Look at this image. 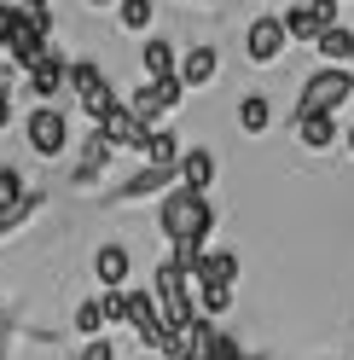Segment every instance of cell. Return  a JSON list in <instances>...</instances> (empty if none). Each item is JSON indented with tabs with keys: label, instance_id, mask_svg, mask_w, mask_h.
I'll return each instance as SVG.
<instances>
[{
	"label": "cell",
	"instance_id": "cell-1",
	"mask_svg": "<svg viewBox=\"0 0 354 360\" xmlns=\"http://www.w3.org/2000/svg\"><path fill=\"white\" fill-rule=\"evenodd\" d=\"M157 227H163L169 244H197V250H204L209 233H215V204H209V192L169 186L163 204H157Z\"/></svg>",
	"mask_w": 354,
	"mask_h": 360
},
{
	"label": "cell",
	"instance_id": "cell-2",
	"mask_svg": "<svg viewBox=\"0 0 354 360\" xmlns=\"http://www.w3.org/2000/svg\"><path fill=\"white\" fill-rule=\"evenodd\" d=\"M64 87H70V94L81 99V117H93V128H99V122L110 117V110L122 105V99H117V87L105 82V70H99L93 58H76L70 70H64Z\"/></svg>",
	"mask_w": 354,
	"mask_h": 360
},
{
	"label": "cell",
	"instance_id": "cell-3",
	"mask_svg": "<svg viewBox=\"0 0 354 360\" xmlns=\"http://www.w3.org/2000/svg\"><path fill=\"white\" fill-rule=\"evenodd\" d=\"M181 99H186V82H181V76H163V82H140L122 105L134 110L145 128H157L163 117H174V110H181Z\"/></svg>",
	"mask_w": 354,
	"mask_h": 360
},
{
	"label": "cell",
	"instance_id": "cell-4",
	"mask_svg": "<svg viewBox=\"0 0 354 360\" xmlns=\"http://www.w3.org/2000/svg\"><path fill=\"white\" fill-rule=\"evenodd\" d=\"M348 99H354V70L348 64H320V70L302 82V105L296 110H337Z\"/></svg>",
	"mask_w": 354,
	"mask_h": 360
},
{
	"label": "cell",
	"instance_id": "cell-5",
	"mask_svg": "<svg viewBox=\"0 0 354 360\" xmlns=\"http://www.w3.org/2000/svg\"><path fill=\"white\" fill-rule=\"evenodd\" d=\"M24 140H29L35 157H64V146H70V117L58 105H35L24 117Z\"/></svg>",
	"mask_w": 354,
	"mask_h": 360
},
{
	"label": "cell",
	"instance_id": "cell-6",
	"mask_svg": "<svg viewBox=\"0 0 354 360\" xmlns=\"http://www.w3.org/2000/svg\"><path fill=\"white\" fill-rule=\"evenodd\" d=\"M284 47H291V35H284V18H279V12H261L256 24H250V35H244L250 64H279Z\"/></svg>",
	"mask_w": 354,
	"mask_h": 360
},
{
	"label": "cell",
	"instance_id": "cell-7",
	"mask_svg": "<svg viewBox=\"0 0 354 360\" xmlns=\"http://www.w3.org/2000/svg\"><path fill=\"white\" fill-rule=\"evenodd\" d=\"M0 53H6V58L18 64V70H29V64H41V58L53 53V35H41V30L29 24V18L18 12V24H12V35H6V47H0Z\"/></svg>",
	"mask_w": 354,
	"mask_h": 360
},
{
	"label": "cell",
	"instance_id": "cell-8",
	"mask_svg": "<svg viewBox=\"0 0 354 360\" xmlns=\"http://www.w3.org/2000/svg\"><path fill=\"white\" fill-rule=\"evenodd\" d=\"M169 186H181V169H174V163H145L140 174H128L117 186V198H122V204H140V198H157Z\"/></svg>",
	"mask_w": 354,
	"mask_h": 360
},
{
	"label": "cell",
	"instance_id": "cell-9",
	"mask_svg": "<svg viewBox=\"0 0 354 360\" xmlns=\"http://www.w3.org/2000/svg\"><path fill=\"white\" fill-rule=\"evenodd\" d=\"M128 274H134V256H128V244L110 238V244H99V250H93V279H99L105 290H122Z\"/></svg>",
	"mask_w": 354,
	"mask_h": 360
},
{
	"label": "cell",
	"instance_id": "cell-10",
	"mask_svg": "<svg viewBox=\"0 0 354 360\" xmlns=\"http://www.w3.org/2000/svg\"><path fill=\"white\" fill-rule=\"evenodd\" d=\"M174 169H181V186H192V192H209V186H215V174H221V157H215L209 146H186Z\"/></svg>",
	"mask_w": 354,
	"mask_h": 360
},
{
	"label": "cell",
	"instance_id": "cell-11",
	"mask_svg": "<svg viewBox=\"0 0 354 360\" xmlns=\"http://www.w3.org/2000/svg\"><path fill=\"white\" fill-rule=\"evenodd\" d=\"M64 70H70V64H64L58 53H47L41 64H29V70H24L29 99H58V94H64Z\"/></svg>",
	"mask_w": 354,
	"mask_h": 360
},
{
	"label": "cell",
	"instance_id": "cell-12",
	"mask_svg": "<svg viewBox=\"0 0 354 360\" xmlns=\"http://www.w3.org/2000/svg\"><path fill=\"white\" fill-rule=\"evenodd\" d=\"M99 128H105V140L117 146V151H122V146H128V151H140V146H145V134H151V128H145V122H140L128 105H117V110H110V117H105Z\"/></svg>",
	"mask_w": 354,
	"mask_h": 360
},
{
	"label": "cell",
	"instance_id": "cell-13",
	"mask_svg": "<svg viewBox=\"0 0 354 360\" xmlns=\"http://www.w3.org/2000/svg\"><path fill=\"white\" fill-rule=\"evenodd\" d=\"M174 76L186 82V94H192V87H209V82L221 76V53H215V47H186V53H181V70H174Z\"/></svg>",
	"mask_w": 354,
	"mask_h": 360
},
{
	"label": "cell",
	"instance_id": "cell-14",
	"mask_svg": "<svg viewBox=\"0 0 354 360\" xmlns=\"http://www.w3.org/2000/svg\"><path fill=\"white\" fill-rule=\"evenodd\" d=\"M110 151H117V146H110L105 140V128H93V134H87V140H81V163H76V186H93V180L105 174V163H110Z\"/></svg>",
	"mask_w": 354,
	"mask_h": 360
},
{
	"label": "cell",
	"instance_id": "cell-15",
	"mask_svg": "<svg viewBox=\"0 0 354 360\" xmlns=\"http://www.w3.org/2000/svg\"><path fill=\"white\" fill-rule=\"evenodd\" d=\"M238 279V256L232 250H209L204 244V256H197V267H192V290L197 285H232Z\"/></svg>",
	"mask_w": 354,
	"mask_h": 360
},
{
	"label": "cell",
	"instance_id": "cell-16",
	"mask_svg": "<svg viewBox=\"0 0 354 360\" xmlns=\"http://www.w3.org/2000/svg\"><path fill=\"white\" fill-rule=\"evenodd\" d=\"M296 140H302L308 151L337 146V122H331V110H296Z\"/></svg>",
	"mask_w": 354,
	"mask_h": 360
},
{
	"label": "cell",
	"instance_id": "cell-17",
	"mask_svg": "<svg viewBox=\"0 0 354 360\" xmlns=\"http://www.w3.org/2000/svg\"><path fill=\"white\" fill-rule=\"evenodd\" d=\"M140 64H145V82H163V76H174V70H181V53H174V41L151 35L145 47H140Z\"/></svg>",
	"mask_w": 354,
	"mask_h": 360
},
{
	"label": "cell",
	"instance_id": "cell-18",
	"mask_svg": "<svg viewBox=\"0 0 354 360\" xmlns=\"http://www.w3.org/2000/svg\"><path fill=\"white\" fill-rule=\"evenodd\" d=\"M238 128H244V134H268V128H273L268 94H244V99H238Z\"/></svg>",
	"mask_w": 354,
	"mask_h": 360
},
{
	"label": "cell",
	"instance_id": "cell-19",
	"mask_svg": "<svg viewBox=\"0 0 354 360\" xmlns=\"http://www.w3.org/2000/svg\"><path fill=\"white\" fill-rule=\"evenodd\" d=\"M181 140H174V128H151L145 134V146H140V157H145V163H181Z\"/></svg>",
	"mask_w": 354,
	"mask_h": 360
},
{
	"label": "cell",
	"instance_id": "cell-20",
	"mask_svg": "<svg viewBox=\"0 0 354 360\" xmlns=\"http://www.w3.org/2000/svg\"><path fill=\"white\" fill-rule=\"evenodd\" d=\"M320 58L325 64H348V53H354V30H343V24H331V30H320Z\"/></svg>",
	"mask_w": 354,
	"mask_h": 360
},
{
	"label": "cell",
	"instance_id": "cell-21",
	"mask_svg": "<svg viewBox=\"0 0 354 360\" xmlns=\"http://www.w3.org/2000/svg\"><path fill=\"white\" fill-rule=\"evenodd\" d=\"M192 302H197V314H204V320H221V314L232 308V285H197Z\"/></svg>",
	"mask_w": 354,
	"mask_h": 360
},
{
	"label": "cell",
	"instance_id": "cell-22",
	"mask_svg": "<svg viewBox=\"0 0 354 360\" xmlns=\"http://www.w3.org/2000/svg\"><path fill=\"white\" fill-rule=\"evenodd\" d=\"M284 18V35H291V41H320V18H314V6H291V12H279Z\"/></svg>",
	"mask_w": 354,
	"mask_h": 360
},
{
	"label": "cell",
	"instance_id": "cell-23",
	"mask_svg": "<svg viewBox=\"0 0 354 360\" xmlns=\"http://www.w3.org/2000/svg\"><path fill=\"white\" fill-rule=\"evenodd\" d=\"M76 331H81V343H87V337H105V308H99V297H81V302H76Z\"/></svg>",
	"mask_w": 354,
	"mask_h": 360
},
{
	"label": "cell",
	"instance_id": "cell-24",
	"mask_svg": "<svg viewBox=\"0 0 354 360\" xmlns=\"http://www.w3.org/2000/svg\"><path fill=\"white\" fill-rule=\"evenodd\" d=\"M151 12H157V6H151V0H117V24L122 30H151Z\"/></svg>",
	"mask_w": 354,
	"mask_h": 360
},
{
	"label": "cell",
	"instance_id": "cell-25",
	"mask_svg": "<svg viewBox=\"0 0 354 360\" xmlns=\"http://www.w3.org/2000/svg\"><path fill=\"white\" fill-rule=\"evenodd\" d=\"M24 192H29V186H24V174H18L12 163H0V215H6L12 204H24Z\"/></svg>",
	"mask_w": 354,
	"mask_h": 360
},
{
	"label": "cell",
	"instance_id": "cell-26",
	"mask_svg": "<svg viewBox=\"0 0 354 360\" xmlns=\"http://www.w3.org/2000/svg\"><path fill=\"white\" fill-rule=\"evenodd\" d=\"M41 204H47V198H41V192H24V204H12L6 215H0V233H12V227H24V221L41 210Z\"/></svg>",
	"mask_w": 354,
	"mask_h": 360
},
{
	"label": "cell",
	"instance_id": "cell-27",
	"mask_svg": "<svg viewBox=\"0 0 354 360\" xmlns=\"http://www.w3.org/2000/svg\"><path fill=\"white\" fill-rule=\"evenodd\" d=\"M99 308H105V326H128V285L122 290H105Z\"/></svg>",
	"mask_w": 354,
	"mask_h": 360
},
{
	"label": "cell",
	"instance_id": "cell-28",
	"mask_svg": "<svg viewBox=\"0 0 354 360\" xmlns=\"http://www.w3.org/2000/svg\"><path fill=\"white\" fill-rule=\"evenodd\" d=\"M76 360H117V343H110V337H87L76 349Z\"/></svg>",
	"mask_w": 354,
	"mask_h": 360
},
{
	"label": "cell",
	"instance_id": "cell-29",
	"mask_svg": "<svg viewBox=\"0 0 354 360\" xmlns=\"http://www.w3.org/2000/svg\"><path fill=\"white\" fill-rule=\"evenodd\" d=\"M204 360H244V343H232V337H221V331H215V343H209Z\"/></svg>",
	"mask_w": 354,
	"mask_h": 360
},
{
	"label": "cell",
	"instance_id": "cell-30",
	"mask_svg": "<svg viewBox=\"0 0 354 360\" xmlns=\"http://www.w3.org/2000/svg\"><path fill=\"white\" fill-rule=\"evenodd\" d=\"M18 12H24L18 0H0V47H6V35H12V24H18Z\"/></svg>",
	"mask_w": 354,
	"mask_h": 360
},
{
	"label": "cell",
	"instance_id": "cell-31",
	"mask_svg": "<svg viewBox=\"0 0 354 360\" xmlns=\"http://www.w3.org/2000/svg\"><path fill=\"white\" fill-rule=\"evenodd\" d=\"M308 6H314V18L331 30V24H337V12H343V0H308Z\"/></svg>",
	"mask_w": 354,
	"mask_h": 360
},
{
	"label": "cell",
	"instance_id": "cell-32",
	"mask_svg": "<svg viewBox=\"0 0 354 360\" xmlns=\"http://www.w3.org/2000/svg\"><path fill=\"white\" fill-rule=\"evenodd\" d=\"M0 128H12V87L0 82Z\"/></svg>",
	"mask_w": 354,
	"mask_h": 360
},
{
	"label": "cell",
	"instance_id": "cell-33",
	"mask_svg": "<svg viewBox=\"0 0 354 360\" xmlns=\"http://www.w3.org/2000/svg\"><path fill=\"white\" fill-rule=\"evenodd\" d=\"M0 360H6V314H0Z\"/></svg>",
	"mask_w": 354,
	"mask_h": 360
},
{
	"label": "cell",
	"instance_id": "cell-34",
	"mask_svg": "<svg viewBox=\"0 0 354 360\" xmlns=\"http://www.w3.org/2000/svg\"><path fill=\"white\" fill-rule=\"evenodd\" d=\"M343 146H348V157H354V122H348V128H343Z\"/></svg>",
	"mask_w": 354,
	"mask_h": 360
},
{
	"label": "cell",
	"instance_id": "cell-35",
	"mask_svg": "<svg viewBox=\"0 0 354 360\" xmlns=\"http://www.w3.org/2000/svg\"><path fill=\"white\" fill-rule=\"evenodd\" d=\"M87 6H117V0H87Z\"/></svg>",
	"mask_w": 354,
	"mask_h": 360
},
{
	"label": "cell",
	"instance_id": "cell-36",
	"mask_svg": "<svg viewBox=\"0 0 354 360\" xmlns=\"http://www.w3.org/2000/svg\"><path fill=\"white\" fill-rule=\"evenodd\" d=\"M18 6H47V0H18Z\"/></svg>",
	"mask_w": 354,
	"mask_h": 360
},
{
	"label": "cell",
	"instance_id": "cell-37",
	"mask_svg": "<svg viewBox=\"0 0 354 360\" xmlns=\"http://www.w3.org/2000/svg\"><path fill=\"white\" fill-rule=\"evenodd\" d=\"M157 360H163V354H157Z\"/></svg>",
	"mask_w": 354,
	"mask_h": 360
}]
</instances>
